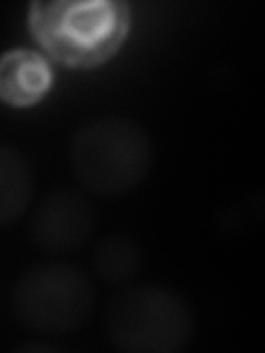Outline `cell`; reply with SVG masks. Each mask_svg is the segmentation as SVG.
<instances>
[{"label":"cell","instance_id":"obj_1","mask_svg":"<svg viewBox=\"0 0 265 353\" xmlns=\"http://www.w3.org/2000/svg\"><path fill=\"white\" fill-rule=\"evenodd\" d=\"M130 7L121 0H49L29 7V31L55 62L95 69L124 44Z\"/></svg>","mask_w":265,"mask_h":353},{"label":"cell","instance_id":"obj_2","mask_svg":"<svg viewBox=\"0 0 265 353\" xmlns=\"http://www.w3.org/2000/svg\"><path fill=\"white\" fill-rule=\"evenodd\" d=\"M153 139L135 119L104 115L88 119L69 141V163L86 192L124 196L148 179Z\"/></svg>","mask_w":265,"mask_h":353},{"label":"cell","instance_id":"obj_3","mask_svg":"<svg viewBox=\"0 0 265 353\" xmlns=\"http://www.w3.org/2000/svg\"><path fill=\"white\" fill-rule=\"evenodd\" d=\"M104 331L124 353H177L195 336L184 296L161 285H124L106 305Z\"/></svg>","mask_w":265,"mask_h":353},{"label":"cell","instance_id":"obj_4","mask_svg":"<svg viewBox=\"0 0 265 353\" xmlns=\"http://www.w3.org/2000/svg\"><path fill=\"white\" fill-rule=\"evenodd\" d=\"M11 312L22 327L40 336H69L93 318V279L66 261H44L22 272L11 287Z\"/></svg>","mask_w":265,"mask_h":353},{"label":"cell","instance_id":"obj_5","mask_svg":"<svg viewBox=\"0 0 265 353\" xmlns=\"http://www.w3.org/2000/svg\"><path fill=\"white\" fill-rule=\"evenodd\" d=\"M97 228L95 208L75 188H58L44 194L31 219V241L42 252L73 254L88 245Z\"/></svg>","mask_w":265,"mask_h":353},{"label":"cell","instance_id":"obj_6","mask_svg":"<svg viewBox=\"0 0 265 353\" xmlns=\"http://www.w3.org/2000/svg\"><path fill=\"white\" fill-rule=\"evenodd\" d=\"M51 69L40 53L9 49L0 55V99L14 108H27L47 95Z\"/></svg>","mask_w":265,"mask_h":353},{"label":"cell","instance_id":"obj_7","mask_svg":"<svg viewBox=\"0 0 265 353\" xmlns=\"http://www.w3.org/2000/svg\"><path fill=\"white\" fill-rule=\"evenodd\" d=\"M36 194V174L16 146L0 141V228L16 223Z\"/></svg>","mask_w":265,"mask_h":353},{"label":"cell","instance_id":"obj_8","mask_svg":"<svg viewBox=\"0 0 265 353\" xmlns=\"http://www.w3.org/2000/svg\"><path fill=\"white\" fill-rule=\"evenodd\" d=\"M93 268L108 285H128L141 270V252L124 234H108L93 250Z\"/></svg>","mask_w":265,"mask_h":353}]
</instances>
